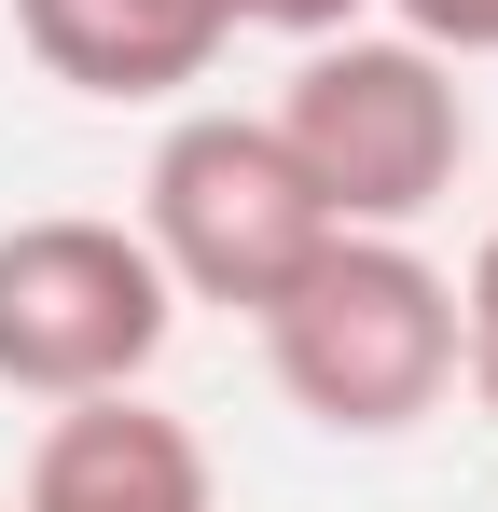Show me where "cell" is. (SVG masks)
I'll list each match as a JSON object with an SVG mask.
<instances>
[{"instance_id":"obj_9","label":"cell","mask_w":498,"mask_h":512,"mask_svg":"<svg viewBox=\"0 0 498 512\" xmlns=\"http://www.w3.org/2000/svg\"><path fill=\"white\" fill-rule=\"evenodd\" d=\"M374 0H236V28H277V42H332V28H360Z\"/></svg>"},{"instance_id":"obj_3","label":"cell","mask_w":498,"mask_h":512,"mask_svg":"<svg viewBox=\"0 0 498 512\" xmlns=\"http://www.w3.org/2000/svg\"><path fill=\"white\" fill-rule=\"evenodd\" d=\"M139 236H153L180 305L263 319L346 222L319 208V180L291 167V139H277L263 111H180L153 139V180H139Z\"/></svg>"},{"instance_id":"obj_8","label":"cell","mask_w":498,"mask_h":512,"mask_svg":"<svg viewBox=\"0 0 498 512\" xmlns=\"http://www.w3.org/2000/svg\"><path fill=\"white\" fill-rule=\"evenodd\" d=\"M402 14V42H429V56H498V0H388Z\"/></svg>"},{"instance_id":"obj_6","label":"cell","mask_w":498,"mask_h":512,"mask_svg":"<svg viewBox=\"0 0 498 512\" xmlns=\"http://www.w3.org/2000/svg\"><path fill=\"white\" fill-rule=\"evenodd\" d=\"M14 28L70 97H180L222 70L236 0H14Z\"/></svg>"},{"instance_id":"obj_1","label":"cell","mask_w":498,"mask_h":512,"mask_svg":"<svg viewBox=\"0 0 498 512\" xmlns=\"http://www.w3.org/2000/svg\"><path fill=\"white\" fill-rule=\"evenodd\" d=\"M249 333H263V374L291 388L305 429L388 443L457 388V277L415 236H332Z\"/></svg>"},{"instance_id":"obj_4","label":"cell","mask_w":498,"mask_h":512,"mask_svg":"<svg viewBox=\"0 0 498 512\" xmlns=\"http://www.w3.org/2000/svg\"><path fill=\"white\" fill-rule=\"evenodd\" d=\"M180 333V291L139 222H97V208H42V222H0V388L14 402H97V388H139Z\"/></svg>"},{"instance_id":"obj_10","label":"cell","mask_w":498,"mask_h":512,"mask_svg":"<svg viewBox=\"0 0 498 512\" xmlns=\"http://www.w3.org/2000/svg\"><path fill=\"white\" fill-rule=\"evenodd\" d=\"M0 512H14V499H0Z\"/></svg>"},{"instance_id":"obj_5","label":"cell","mask_w":498,"mask_h":512,"mask_svg":"<svg viewBox=\"0 0 498 512\" xmlns=\"http://www.w3.org/2000/svg\"><path fill=\"white\" fill-rule=\"evenodd\" d=\"M14 512H222V485H208V443L180 416H153L139 388H97V402L42 416Z\"/></svg>"},{"instance_id":"obj_2","label":"cell","mask_w":498,"mask_h":512,"mask_svg":"<svg viewBox=\"0 0 498 512\" xmlns=\"http://www.w3.org/2000/svg\"><path fill=\"white\" fill-rule=\"evenodd\" d=\"M263 125L291 139V167L319 180V208L346 236H415L471 167V84H457V56H429L402 28L305 42V70L277 84Z\"/></svg>"},{"instance_id":"obj_7","label":"cell","mask_w":498,"mask_h":512,"mask_svg":"<svg viewBox=\"0 0 498 512\" xmlns=\"http://www.w3.org/2000/svg\"><path fill=\"white\" fill-rule=\"evenodd\" d=\"M457 374H471V402L498 416V222H485V250H471V277H457Z\"/></svg>"}]
</instances>
